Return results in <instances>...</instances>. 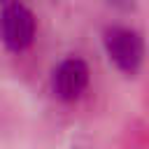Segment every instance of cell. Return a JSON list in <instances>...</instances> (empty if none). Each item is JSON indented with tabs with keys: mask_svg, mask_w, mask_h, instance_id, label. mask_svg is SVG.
Segmentation results:
<instances>
[{
	"mask_svg": "<svg viewBox=\"0 0 149 149\" xmlns=\"http://www.w3.org/2000/svg\"><path fill=\"white\" fill-rule=\"evenodd\" d=\"M14 2H19V0H0V5H2V7H7V5H14Z\"/></svg>",
	"mask_w": 149,
	"mask_h": 149,
	"instance_id": "obj_5",
	"label": "cell"
},
{
	"mask_svg": "<svg viewBox=\"0 0 149 149\" xmlns=\"http://www.w3.org/2000/svg\"><path fill=\"white\" fill-rule=\"evenodd\" d=\"M51 86L61 100H77L88 86V65L77 56L61 61L58 68L54 70Z\"/></svg>",
	"mask_w": 149,
	"mask_h": 149,
	"instance_id": "obj_3",
	"label": "cell"
},
{
	"mask_svg": "<svg viewBox=\"0 0 149 149\" xmlns=\"http://www.w3.org/2000/svg\"><path fill=\"white\" fill-rule=\"evenodd\" d=\"M35 14L21 5V2H14V5H7L2 7V14H0V37L5 42V47L9 51H23L33 44V37H35Z\"/></svg>",
	"mask_w": 149,
	"mask_h": 149,
	"instance_id": "obj_2",
	"label": "cell"
},
{
	"mask_svg": "<svg viewBox=\"0 0 149 149\" xmlns=\"http://www.w3.org/2000/svg\"><path fill=\"white\" fill-rule=\"evenodd\" d=\"M105 51L116 70L135 74L144 63V42L137 30L126 26H109L102 35Z\"/></svg>",
	"mask_w": 149,
	"mask_h": 149,
	"instance_id": "obj_1",
	"label": "cell"
},
{
	"mask_svg": "<svg viewBox=\"0 0 149 149\" xmlns=\"http://www.w3.org/2000/svg\"><path fill=\"white\" fill-rule=\"evenodd\" d=\"M109 7H114V9H121V12H130V9H135V0H105Z\"/></svg>",
	"mask_w": 149,
	"mask_h": 149,
	"instance_id": "obj_4",
	"label": "cell"
}]
</instances>
